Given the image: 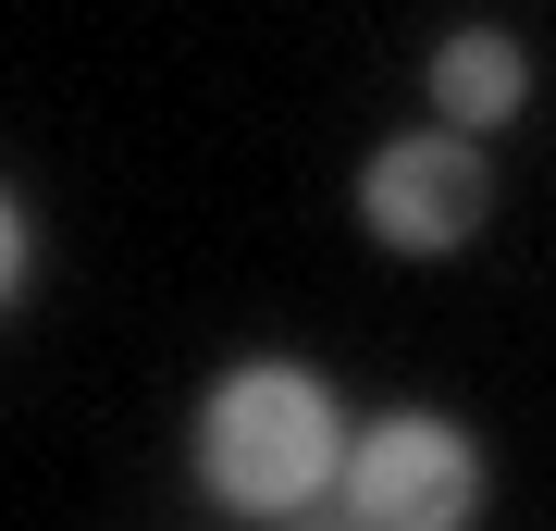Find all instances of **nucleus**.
I'll list each match as a JSON object with an SVG mask.
<instances>
[{"instance_id":"2","label":"nucleus","mask_w":556,"mask_h":531,"mask_svg":"<svg viewBox=\"0 0 556 531\" xmlns=\"http://www.w3.org/2000/svg\"><path fill=\"white\" fill-rule=\"evenodd\" d=\"M334 507L358 531H457V519H482V445L445 408H383L346 433Z\"/></svg>"},{"instance_id":"5","label":"nucleus","mask_w":556,"mask_h":531,"mask_svg":"<svg viewBox=\"0 0 556 531\" xmlns=\"http://www.w3.org/2000/svg\"><path fill=\"white\" fill-rule=\"evenodd\" d=\"M25 260H38V248H25V211H13V198H0V309H13V296H25Z\"/></svg>"},{"instance_id":"1","label":"nucleus","mask_w":556,"mask_h":531,"mask_svg":"<svg viewBox=\"0 0 556 531\" xmlns=\"http://www.w3.org/2000/svg\"><path fill=\"white\" fill-rule=\"evenodd\" d=\"M186 457H199V494L223 519H309L346 482V395L298 358H236L199 395Z\"/></svg>"},{"instance_id":"3","label":"nucleus","mask_w":556,"mask_h":531,"mask_svg":"<svg viewBox=\"0 0 556 531\" xmlns=\"http://www.w3.org/2000/svg\"><path fill=\"white\" fill-rule=\"evenodd\" d=\"M358 223H371V248L396 260H445L470 248L482 223H495V161H482L470 124H420V137H383L371 174H358Z\"/></svg>"},{"instance_id":"4","label":"nucleus","mask_w":556,"mask_h":531,"mask_svg":"<svg viewBox=\"0 0 556 531\" xmlns=\"http://www.w3.org/2000/svg\"><path fill=\"white\" fill-rule=\"evenodd\" d=\"M519 99H532V50H519L507 25H457V38H433V112L445 124L495 137Z\"/></svg>"}]
</instances>
